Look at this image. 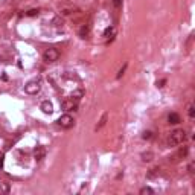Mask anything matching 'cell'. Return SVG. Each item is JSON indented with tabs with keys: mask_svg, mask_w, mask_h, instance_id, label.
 Segmentation results:
<instances>
[{
	"mask_svg": "<svg viewBox=\"0 0 195 195\" xmlns=\"http://www.w3.org/2000/svg\"><path fill=\"white\" fill-rule=\"evenodd\" d=\"M151 137H153V133H151V131H143L142 139H145V140H149Z\"/></svg>",
	"mask_w": 195,
	"mask_h": 195,
	"instance_id": "44dd1931",
	"label": "cell"
},
{
	"mask_svg": "<svg viewBox=\"0 0 195 195\" xmlns=\"http://www.w3.org/2000/svg\"><path fill=\"white\" fill-rule=\"evenodd\" d=\"M180 114L178 113H171L169 116H168V122L169 124H172V125H177V124H180Z\"/></svg>",
	"mask_w": 195,
	"mask_h": 195,
	"instance_id": "30bf717a",
	"label": "cell"
},
{
	"mask_svg": "<svg viewBox=\"0 0 195 195\" xmlns=\"http://www.w3.org/2000/svg\"><path fill=\"white\" fill-rule=\"evenodd\" d=\"M184 140H186V131L184 130H174L168 137V146L182 145Z\"/></svg>",
	"mask_w": 195,
	"mask_h": 195,
	"instance_id": "6da1fadb",
	"label": "cell"
},
{
	"mask_svg": "<svg viewBox=\"0 0 195 195\" xmlns=\"http://www.w3.org/2000/svg\"><path fill=\"white\" fill-rule=\"evenodd\" d=\"M140 159H142V162H151L154 159V153L153 151H145V153L140 154Z\"/></svg>",
	"mask_w": 195,
	"mask_h": 195,
	"instance_id": "8fae6325",
	"label": "cell"
},
{
	"mask_svg": "<svg viewBox=\"0 0 195 195\" xmlns=\"http://www.w3.org/2000/svg\"><path fill=\"white\" fill-rule=\"evenodd\" d=\"M41 90V82L40 81H29L26 85H24V91L28 95H37L38 91Z\"/></svg>",
	"mask_w": 195,
	"mask_h": 195,
	"instance_id": "3957f363",
	"label": "cell"
},
{
	"mask_svg": "<svg viewBox=\"0 0 195 195\" xmlns=\"http://www.w3.org/2000/svg\"><path fill=\"white\" fill-rule=\"evenodd\" d=\"M189 172H191V174H194V162H191V163H189Z\"/></svg>",
	"mask_w": 195,
	"mask_h": 195,
	"instance_id": "484cf974",
	"label": "cell"
},
{
	"mask_svg": "<svg viewBox=\"0 0 195 195\" xmlns=\"http://www.w3.org/2000/svg\"><path fill=\"white\" fill-rule=\"evenodd\" d=\"M140 195H154V189H151L149 186H145L140 189Z\"/></svg>",
	"mask_w": 195,
	"mask_h": 195,
	"instance_id": "2e32d148",
	"label": "cell"
},
{
	"mask_svg": "<svg viewBox=\"0 0 195 195\" xmlns=\"http://www.w3.org/2000/svg\"><path fill=\"white\" fill-rule=\"evenodd\" d=\"M188 153H189V148L188 146H183V148H180V151L177 153V155L175 157H182V159H184L188 155Z\"/></svg>",
	"mask_w": 195,
	"mask_h": 195,
	"instance_id": "5bb4252c",
	"label": "cell"
},
{
	"mask_svg": "<svg viewBox=\"0 0 195 195\" xmlns=\"http://www.w3.org/2000/svg\"><path fill=\"white\" fill-rule=\"evenodd\" d=\"M82 96H84V90H82V89H76V90L72 91L69 98H72V99H75V101H79Z\"/></svg>",
	"mask_w": 195,
	"mask_h": 195,
	"instance_id": "9c48e42d",
	"label": "cell"
},
{
	"mask_svg": "<svg viewBox=\"0 0 195 195\" xmlns=\"http://www.w3.org/2000/svg\"><path fill=\"white\" fill-rule=\"evenodd\" d=\"M165 84H166V79H160V81H157V82H155V85H157L159 89H163V87H165Z\"/></svg>",
	"mask_w": 195,
	"mask_h": 195,
	"instance_id": "7402d4cb",
	"label": "cell"
},
{
	"mask_svg": "<svg viewBox=\"0 0 195 195\" xmlns=\"http://www.w3.org/2000/svg\"><path fill=\"white\" fill-rule=\"evenodd\" d=\"M2 191H3V192H9V186H8V183H2Z\"/></svg>",
	"mask_w": 195,
	"mask_h": 195,
	"instance_id": "603a6c76",
	"label": "cell"
},
{
	"mask_svg": "<svg viewBox=\"0 0 195 195\" xmlns=\"http://www.w3.org/2000/svg\"><path fill=\"white\" fill-rule=\"evenodd\" d=\"M157 175H160V168H153V169H149V172L146 174V177L154 178V177H157Z\"/></svg>",
	"mask_w": 195,
	"mask_h": 195,
	"instance_id": "7c38bea8",
	"label": "cell"
},
{
	"mask_svg": "<svg viewBox=\"0 0 195 195\" xmlns=\"http://www.w3.org/2000/svg\"><path fill=\"white\" fill-rule=\"evenodd\" d=\"M38 14H40L38 9H29V11H26V15L28 17H35V15H38Z\"/></svg>",
	"mask_w": 195,
	"mask_h": 195,
	"instance_id": "ffe728a7",
	"label": "cell"
},
{
	"mask_svg": "<svg viewBox=\"0 0 195 195\" xmlns=\"http://www.w3.org/2000/svg\"><path fill=\"white\" fill-rule=\"evenodd\" d=\"M3 159H5V157L2 155V157H0V168H3Z\"/></svg>",
	"mask_w": 195,
	"mask_h": 195,
	"instance_id": "4316f807",
	"label": "cell"
},
{
	"mask_svg": "<svg viewBox=\"0 0 195 195\" xmlns=\"http://www.w3.org/2000/svg\"><path fill=\"white\" fill-rule=\"evenodd\" d=\"M108 35H114V28L113 26H108L104 31V37H108Z\"/></svg>",
	"mask_w": 195,
	"mask_h": 195,
	"instance_id": "d6986e66",
	"label": "cell"
},
{
	"mask_svg": "<svg viewBox=\"0 0 195 195\" xmlns=\"http://www.w3.org/2000/svg\"><path fill=\"white\" fill-rule=\"evenodd\" d=\"M113 5L116 8H120L122 6V0H113Z\"/></svg>",
	"mask_w": 195,
	"mask_h": 195,
	"instance_id": "cb8c5ba5",
	"label": "cell"
},
{
	"mask_svg": "<svg viewBox=\"0 0 195 195\" xmlns=\"http://www.w3.org/2000/svg\"><path fill=\"white\" fill-rule=\"evenodd\" d=\"M61 107L66 111H75L78 108V101L72 99V98H67V99H64V101L61 102Z\"/></svg>",
	"mask_w": 195,
	"mask_h": 195,
	"instance_id": "5b68a950",
	"label": "cell"
},
{
	"mask_svg": "<svg viewBox=\"0 0 195 195\" xmlns=\"http://www.w3.org/2000/svg\"><path fill=\"white\" fill-rule=\"evenodd\" d=\"M63 78H64V79H78V76H76L73 72H66V73H63Z\"/></svg>",
	"mask_w": 195,
	"mask_h": 195,
	"instance_id": "ac0fdd59",
	"label": "cell"
},
{
	"mask_svg": "<svg viewBox=\"0 0 195 195\" xmlns=\"http://www.w3.org/2000/svg\"><path fill=\"white\" fill-rule=\"evenodd\" d=\"M34 157H35L37 162H40L46 157V148L44 146H37L35 149H34Z\"/></svg>",
	"mask_w": 195,
	"mask_h": 195,
	"instance_id": "8992f818",
	"label": "cell"
},
{
	"mask_svg": "<svg viewBox=\"0 0 195 195\" xmlns=\"http://www.w3.org/2000/svg\"><path fill=\"white\" fill-rule=\"evenodd\" d=\"M53 24H55V26H61L63 20H60V18H55V20H53Z\"/></svg>",
	"mask_w": 195,
	"mask_h": 195,
	"instance_id": "d4e9b609",
	"label": "cell"
},
{
	"mask_svg": "<svg viewBox=\"0 0 195 195\" xmlns=\"http://www.w3.org/2000/svg\"><path fill=\"white\" fill-rule=\"evenodd\" d=\"M188 114H189V118L191 119H195V105L192 104H188Z\"/></svg>",
	"mask_w": 195,
	"mask_h": 195,
	"instance_id": "9a60e30c",
	"label": "cell"
},
{
	"mask_svg": "<svg viewBox=\"0 0 195 195\" xmlns=\"http://www.w3.org/2000/svg\"><path fill=\"white\" fill-rule=\"evenodd\" d=\"M58 58H60V52L55 47L46 49L44 53H43V60L46 63H55V61H58Z\"/></svg>",
	"mask_w": 195,
	"mask_h": 195,
	"instance_id": "7a4b0ae2",
	"label": "cell"
},
{
	"mask_svg": "<svg viewBox=\"0 0 195 195\" xmlns=\"http://www.w3.org/2000/svg\"><path fill=\"white\" fill-rule=\"evenodd\" d=\"M56 122H58V125H60V126H63V128H72L73 124H75V120H73V118L70 114L60 116V119H58Z\"/></svg>",
	"mask_w": 195,
	"mask_h": 195,
	"instance_id": "277c9868",
	"label": "cell"
},
{
	"mask_svg": "<svg viewBox=\"0 0 195 195\" xmlns=\"http://www.w3.org/2000/svg\"><path fill=\"white\" fill-rule=\"evenodd\" d=\"M107 120H108V113H107V111H105V113L101 116V119H99V122H98V125L95 126V130L98 131V130L104 128V126H105V124H107Z\"/></svg>",
	"mask_w": 195,
	"mask_h": 195,
	"instance_id": "ba28073f",
	"label": "cell"
},
{
	"mask_svg": "<svg viewBox=\"0 0 195 195\" xmlns=\"http://www.w3.org/2000/svg\"><path fill=\"white\" fill-rule=\"evenodd\" d=\"M89 34H90V29H89V26H82L81 29H79V37L81 38H85V37H89Z\"/></svg>",
	"mask_w": 195,
	"mask_h": 195,
	"instance_id": "4fadbf2b",
	"label": "cell"
},
{
	"mask_svg": "<svg viewBox=\"0 0 195 195\" xmlns=\"http://www.w3.org/2000/svg\"><path fill=\"white\" fill-rule=\"evenodd\" d=\"M126 67H128V63H125V64H124V66H122L120 69H119L118 75H116V79H120V78L125 75V70H126Z\"/></svg>",
	"mask_w": 195,
	"mask_h": 195,
	"instance_id": "e0dca14e",
	"label": "cell"
},
{
	"mask_svg": "<svg viewBox=\"0 0 195 195\" xmlns=\"http://www.w3.org/2000/svg\"><path fill=\"white\" fill-rule=\"evenodd\" d=\"M40 108L44 114H52L53 113V105H52V102H49V101H43Z\"/></svg>",
	"mask_w": 195,
	"mask_h": 195,
	"instance_id": "52a82bcc",
	"label": "cell"
}]
</instances>
